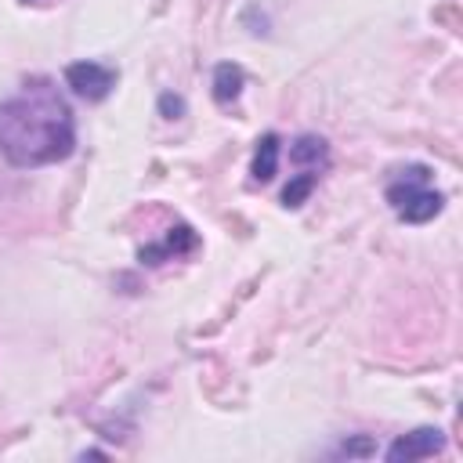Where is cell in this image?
<instances>
[{"label": "cell", "instance_id": "obj_1", "mask_svg": "<svg viewBox=\"0 0 463 463\" xmlns=\"http://www.w3.org/2000/svg\"><path fill=\"white\" fill-rule=\"evenodd\" d=\"M76 123L69 101L43 76L25 80L18 94L0 101V152L14 166H47L69 159Z\"/></svg>", "mask_w": 463, "mask_h": 463}, {"label": "cell", "instance_id": "obj_2", "mask_svg": "<svg viewBox=\"0 0 463 463\" xmlns=\"http://www.w3.org/2000/svg\"><path fill=\"white\" fill-rule=\"evenodd\" d=\"M387 206L405 224H427L430 217L441 213L445 195L430 184V170L412 163V166L394 170V177L387 181Z\"/></svg>", "mask_w": 463, "mask_h": 463}, {"label": "cell", "instance_id": "obj_3", "mask_svg": "<svg viewBox=\"0 0 463 463\" xmlns=\"http://www.w3.org/2000/svg\"><path fill=\"white\" fill-rule=\"evenodd\" d=\"M289 159H293V166H297V177L286 184L282 206H300V203L311 195V188L318 184V177L329 170V148H326L322 137L304 134V137H297V141L289 145Z\"/></svg>", "mask_w": 463, "mask_h": 463}, {"label": "cell", "instance_id": "obj_4", "mask_svg": "<svg viewBox=\"0 0 463 463\" xmlns=\"http://www.w3.org/2000/svg\"><path fill=\"white\" fill-rule=\"evenodd\" d=\"M65 83H69L80 98L101 101V98L116 87V69L98 65V61H72V65L65 69Z\"/></svg>", "mask_w": 463, "mask_h": 463}, {"label": "cell", "instance_id": "obj_5", "mask_svg": "<svg viewBox=\"0 0 463 463\" xmlns=\"http://www.w3.org/2000/svg\"><path fill=\"white\" fill-rule=\"evenodd\" d=\"M445 449V434L438 430V427H420V430H412V434H402L391 449H387V459L391 463H412V459H427V456H434V452H441Z\"/></svg>", "mask_w": 463, "mask_h": 463}, {"label": "cell", "instance_id": "obj_6", "mask_svg": "<svg viewBox=\"0 0 463 463\" xmlns=\"http://www.w3.org/2000/svg\"><path fill=\"white\" fill-rule=\"evenodd\" d=\"M195 232L188 224H174L159 246H141V264H159V260H170V257H181V253H192L195 250Z\"/></svg>", "mask_w": 463, "mask_h": 463}, {"label": "cell", "instance_id": "obj_7", "mask_svg": "<svg viewBox=\"0 0 463 463\" xmlns=\"http://www.w3.org/2000/svg\"><path fill=\"white\" fill-rule=\"evenodd\" d=\"M275 170H279V137L275 134H264L260 141H257V152H253V166H250V174H253V181H271L275 177Z\"/></svg>", "mask_w": 463, "mask_h": 463}, {"label": "cell", "instance_id": "obj_8", "mask_svg": "<svg viewBox=\"0 0 463 463\" xmlns=\"http://www.w3.org/2000/svg\"><path fill=\"white\" fill-rule=\"evenodd\" d=\"M239 90H242V69L232 65V61L217 65V72H213V98H217L221 105H228V101L239 98Z\"/></svg>", "mask_w": 463, "mask_h": 463}, {"label": "cell", "instance_id": "obj_9", "mask_svg": "<svg viewBox=\"0 0 463 463\" xmlns=\"http://www.w3.org/2000/svg\"><path fill=\"white\" fill-rule=\"evenodd\" d=\"M25 4H36V0H25Z\"/></svg>", "mask_w": 463, "mask_h": 463}]
</instances>
